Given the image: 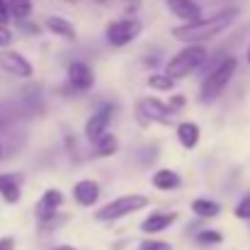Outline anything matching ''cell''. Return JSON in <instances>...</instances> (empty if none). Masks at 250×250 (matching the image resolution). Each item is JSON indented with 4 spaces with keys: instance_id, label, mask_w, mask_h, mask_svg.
<instances>
[{
    "instance_id": "1",
    "label": "cell",
    "mask_w": 250,
    "mask_h": 250,
    "mask_svg": "<svg viewBox=\"0 0 250 250\" xmlns=\"http://www.w3.org/2000/svg\"><path fill=\"white\" fill-rule=\"evenodd\" d=\"M238 12H241L238 7H229V10H221V12L207 17V20H197V22H189V24H180V27L172 29V37H175L177 42L187 44V46H192V44H199V46H202V42H209V39H214L216 34H221L224 29H229V24L238 17Z\"/></svg>"
},
{
    "instance_id": "2",
    "label": "cell",
    "mask_w": 250,
    "mask_h": 250,
    "mask_svg": "<svg viewBox=\"0 0 250 250\" xmlns=\"http://www.w3.org/2000/svg\"><path fill=\"white\" fill-rule=\"evenodd\" d=\"M236 68H238V61H236V56H229V59H224L221 63H216V68L204 78V83L199 87V97H202V102H214L226 87L231 83V78H233V73H236Z\"/></svg>"
},
{
    "instance_id": "3",
    "label": "cell",
    "mask_w": 250,
    "mask_h": 250,
    "mask_svg": "<svg viewBox=\"0 0 250 250\" xmlns=\"http://www.w3.org/2000/svg\"><path fill=\"white\" fill-rule=\"evenodd\" d=\"M204 61H207V49H204V46H199V44L185 46V49H180L166 63V76H170L172 81L187 78V76H192Z\"/></svg>"
},
{
    "instance_id": "4",
    "label": "cell",
    "mask_w": 250,
    "mask_h": 250,
    "mask_svg": "<svg viewBox=\"0 0 250 250\" xmlns=\"http://www.w3.org/2000/svg\"><path fill=\"white\" fill-rule=\"evenodd\" d=\"M148 204H151V199L144 197V194H124V197H117L109 204L100 207L97 214H95V219L100 224H112V221H117V219H122L126 214H134V211L146 209Z\"/></svg>"
},
{
    "instance_id": "5",
    "label": "cell",
    "mask_w": 250,
    "mask_h": 250,
    "mask_svg": "<svg viewBox=\"0 0 250 250\" xmlns=\"http://www.w3.org/2000/svg\"><path fill=\"white\" fill-rule=\"evenodd\" d=\"M170 112H167L166 102L158 100V97H141L136 102V119L141 126H148L151 122H158V124H170Z\"/></svg>"
},
{
    "instance_id": "6",
    "label": "cell",
    "mask_w": 250,
    "mask_h": 250,
    "mask_svg": "<svg viewBox=\"0 0 250 250\" xmlns=\"http://www.w3.org/2000/svg\"><path fill=\"white\" fill-rule=\"evenodd\" d=\"M139 34H141V22L136 20H114L104 29V39L109 46H126Z\"/></svg>"
},
{
    "instance_id": "7",
    "label": "cell",
    "mask_w": 250,
    "mask_h": 250,
    "mask_svg": "<svg viewBox=\"0 0 250 250\" xmlns=\"http://www.w3.org/2000/svg\"><path fill=\"white\" fill-rule=\"evenodd\" d=\"M112 114H114V107H112V104H104V107H100L97 112H92L90 119L85 122V139H87L92 146L107 134V126H109V122H112Z\"/></svg>"
},
{
    "instance_id": "8",
    "label": "cell",
    "mask_w": 250,
    "mask_h": 250,
    "mask_svg": "<svg viewBox=\"0 0 250 250\" xmlns=\"http://www.w3.org/2000/svg\"><path fill=\"white\" fill-rule=\"evenodd\" d=\"M0 68H5L10 76L15 78H29L34 73V66L29 63V59H24L22 54L17 51H5L0 56Z\"/></svg>"
},
{
    "instance_id": "9",
    "label": "cell",
    "mask_w": 250,
    "mask_h": 250,
    "mask_svg": "<svg viewBox=\"0 0 250 250\" xmlns=\"http://www.w3.org/2000/svg\"><path fill=\"white\" fill-rule=\"evenodd\" d=\"M61 204H63V192H61V189H46V192L42 194L39 204H37V216H39V221L46 224V221L56 219V209H59Z\"/></svg>"
},
{
    "instance_id": "10",
    "label": "cell",
    "mask_w": 250,
    "mask_h": 250,
    "mask_svg": "<svg viewBox=\"0 0 250 250\" xmlns=\"http://www.w3.org/2000/svg\"><path fill=\"white\" fill-rule=\"evenodd\" d=\"M68 83L73 90H90L95 85V73L85 61H71L68 63Z\"/></svg>"
},
{
    "instance_id": "11",
    "label": "cell",
    "mask_w": 250,
    "mask_h": 250,
    "mask_svg": "<svg viewBox=\"0 0 250 250\" xmlns=\"http://www.w3.org/2000/svg\"><path fill=\"white\" fill-rule=\"evenodd\" d=\"M166 5L167 10L175 17H180L185 24L202 20V5H197V0H166Z\"/></svg>"
},
{
    "instance_id": "12",
    "label": "cell",
    "mask_w": 250,
    "mask_h": 250,
    "mask_svg": "<svg viewBox=\"0 0 250 250\" xmlns=\"http://www.w3.org/2000/svg\"><path fill=\"white\" fill-rule=\"evenodd\" d=\"M73 199L81 207H92L100 199V185L95 180H78L73 187Z\"/></svg>"
},
{
    "instance_id": "13",
    "label": "cell",
    "mask_w": 250,
    "mask_h": 250,
    "mask_svg": "<svg viewBox=\"0 0 250 250\" xmlns=\"http://www.w3.org/2000/svg\"><path fill=\"white\" fill-rule=\"evenodd\" d=\"M175 219H177V214H163V211H158V214H151L148 219H144V224H141V231L144 233H161V231H166L170 229L172 224H175Z\"/></svg>"
},
{
    "instance_id": "14",
    "label": "cell",
    "mask_w": 250,
    "mask_h": 250,
    "mask_svg": "<svg viewBox=\"0 0 250 250\" xmlns=\"http://www.w3.org/2000/svg\"><path fill=\"white\" fill-rule=\"evenodd\" d=\"M151 182H153V187H156V189L170 192V189H177L182 180H180V175H177L175 170H170V167H163V170H156V172H153Z\"/></svg>"
},
{
    "instance_id": "15",
    "label": "cell",
    "mask_w": 250,
    "mask_h": 250,
    "mask_svg": "<svg viewBox=\"0 0 250 250\" xmlns=\"http://www.w3.org/2000/svg\"><path fill=\"white\" fill-rule=\"evenodd\" d=\"M46 29L54 32V34H59V37H63V39H76V37H78L76 29H73V24H71L66 17H61V15L46 17Z\"/></svg>"
},
{
    "instance_id": "16",
    "label": "cell",
    "mask_w": 250,
    "mask_h": 250,
    "mask_svg": "<svg viewBox=\"0 0 250 250\" xmlns=\"http://www.w3.org/2000/svg\"><path fill=\"white\" fill-rule=\"evenodd\" d=\"M177 141L182 148H194L199 144V126L194 122H182L177 126Z\"/></svg>"
},
{
    "instance_id": "17",
    "label": "cell",
    "mask_w": 250,
    "mask_h": 250,
    "mask_svg": "<svg viewBox=\"0 0 250 250\" xmlns=\"http://www.w3.org/2000/svg\"><path fill=\"white\" fill-rule=\"evenodd\" d=\"M0 194L7 204L20 202V180L15 175H0Z\"/></svg>"
},
{
    "instance_id": "18",
    "label": "cell",
    "mask_w": 250,
    "mask_h": 250,
    "mask_svg": "<svg viewBox=\"0 0 250 250\" xmlns=\"http://www.w3.org/2000/svg\"><path fill=\"white\" fill-rule=\"evenodd\" d=\"M192 211H194L199 219H214V216L221 211V207H219L214 199H194V202H192Z\"/></svg>"
},
{
    "instance_id": "19",
    "label": "cell",
    "mask_w": 250,
    "mask_h": 250,
    "mask_svg": "<svg viewBox=\"0 0 250 250\" xmlns=\"http://www.w3.org/2000/svg\"><path fill=\"white\" fill-rule=\"evenodd\" d=\"M7 12L15 20H27L32 15V0H7Z\"/></svg>"
},
{
    "instance_id": "20",
    "label": "cell",
    "mask_w": 250,
    "mask_h": 250,
    "mask_svg": "<svg viewBox=\"0 0 250 250\" xmlns=\"http://www.w3.org/2000/svg\"><path fill=\"white\" fill-rule=\"evenodd\" d=\"M117 148H119V144H117V136H112V134H104L95 144V153L97 156H112V153H117Z\"/></svg>"
},
{
    "instance_id": "21",
    "label": "cell",
    "mask_w": 250,
    "mask_h": 250,
    "mask_svg": "<svg viewBox=\"0 0 250 250\" xmlns=\"http://www.w3.org/2000/svg\"><path fill=\"white\" fill-rule=\"evenodd\" d=\"M148 85L153 87V90H161V92H170L172 87H175V81L166 76V73H151L148 76Z\"/></svg>"
},
{
    "instance_id": "22",
    "label": "cell",
    "mask_w": 250,
    "mask_h": 250,
    "mask_svg": "<svg viewBox=\"0 0 250 250\" xmlns=\"http://www.w3.org/2000/svg\"><path fill=\"white\" fill-rule=\"evenodd\" d=\"M224 241V236L219 233V231H202L199 236H197V243L199 246H219Z\"/></svg>"
},
{
    "instance_id": "23",
    "label": "cell",
    "mask_w": 250,
    "mask_h": 250,
    "mask_svg": "<svg viewBox=\"0 0 250 250\" xmlns=\"http://www.w3.org/2000/svg\"><path fill=\"white\" fill-rule=\"evenodd\" d=\"M185 104H187V97H185V95H170V100L166 102V107H167V112H170V114L182 112V109H185Z\"/></svg>"
},
{
    "instance_id": "24",
    "label": "cell",
    "mask_w": 250,
    "mask_h": 250,
    "mask_svg": "<svg viewBox=\"0 0 250 250\" xmlns=\"http://www.w3.org/2000/svg\"><path fill=\"white\" fill-rule=\"evenodd\" d=\"M236 216L238 219H250V194H246L241 202H238V207H236Z\"/></svg>"
},
{
    "instance_id": "25",
    "label": "cell",
    "mask_w": 250,
    "mask_h": 250,
    "mask_svg": "<svg viewBox=\"0 0 250 250\" xmlns=\"http://www.w3.org/2000/svg\"><path fill=\"white\" fill-rule=\"evenodd\" d=\"M141 250H172L170 243H163V241H153V238H146L141 243Z\"/></svg>"
},
{
    "instance_id": "26",
    "label": "cell",
    "mask_w": 250,
    "mask_h": 250,
    "mask_svg": "<svg viewBox=\"0 0 250 250\" xmlns=\"http://www.w3.org/2000/svg\"><path fill=\"white\" fill-rule=\"evenodd\" d=\"M10 42H12V32H10L5 24H0V49H5Z\"/></svg>"
},
{
    "instance_id": "27",
    "label": "cell",
    "mask_w": 250,
    "mask_h": 250,
    "mask_svg": "<svg viewBox=\"0 0 250 250\" xmlns=\"http://www.w3.org/2000/svg\"><path fill=\"white\" fill-rule=\"evenodd\" d=\"M17 248V243H15V238H10V236H5V238H0V250H15Z\"/></svg>"
},
{
    "instance_id": "28",
    "label": "cell",
    "mask_w": 250,
    "mask_h": 250,
    "mask_svg": "<svg viewBox=\"0 0 250 250\" xmlns=\"http://www.w3.org/2000/svg\"><path fill=\"white\" fill-rule=\"evenodd\" d=\"M7 17H10V12H7V0H0V24H5Z\"/></svg>"
},
{
    "instance_id": "29",
    "label": "cell",
    "mask_w": 250,
    "mask_h": 250,
    "mask_svg": "<svg viewBox=\"0 0 250 250\" xmlns=\"http://www.w3.org/2000/svg\"><path fill=\"white\" fill-rule=\"evenodd\" d=\"M51 250H78V248H73V246H54Z\"/></svg>"
},
{
    "instance_id": "30",
    "label": "cell",
    "mask_w": 250,
    "mask_h": 250,
    "mask_svg": "<svg viewBox=\"0 0 250 250\" xmlns=\"http://www.w3.org/2000/svg\"><path fill=\"white\" fill-rule=\"evenodd\" d=\"M248 63H250V46H248Z\"/></svg>"
},
{
    "instance_id": "31",
    "label": "cell",
    "mask_w": 250,
    "mask_h": 250,
    "mask_svg": "<svg viewBox=\"0 0 250 250\" xmlns=\"http://www.w3.org/2000/svg\"><path fill=\"white\" fill-rule=\"evenodd\" d=\"M0 156H2V146H0Z\"/></svg>"
},
{
    "instance_id": "32",
    "label": "cell",
    "mask_w": 250,
    "mask_h": 250,
    "mask_svg": "<svg viewBox=\"0 0 250 250\" xmlns=\"http://www.w3.org/2000/svg\"><path fill=\"white\" fill-rule=\"evenodd\" d=\"M68 2H76V0H68Z\"/></svg>"
},
{
    "instance_id": "33",
    "label": "cell",
    "mask_w": 250,
    "mask_h": 250,
    "mask_svg": "<svg viewBox=\"0 0 250 250\" xmlns=\"http://www.w3.org/2000/svg\"><path fill=\"white\" fill-rule=\"evenodd\" d=\"M97 2H104V0H97Z\"/></svg>"
}]
</instances>
